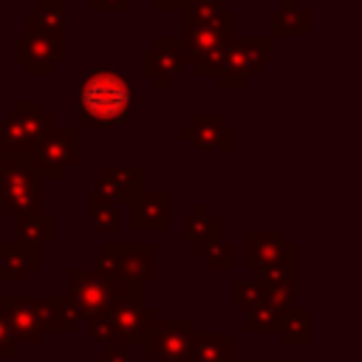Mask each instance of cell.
Returning a JSON list of instances; mask_svg holds the SVG:
<instances>
[{"instance_id": "6da1fadb", "label": "cell", "mask_w": 362, "mask_h": 362, "mask_svg": "<svg viewBox=\"0 0 362 362\" xmlns=\"http://www.w3.org/2000/svg\"><path fill=\"white\" fill-rule=\"evenodd\" d=\"M0 311L11 328L14 342L40 345L42 334H76L79 314L68 294L40 297V294H3Z\"/></svg>"}, {"instance_id": "7a4b0ae2", "label": "cell", "mask_w": 362, "mask_h": 362, "mask_svg": "<svg viewBox=\"0 0 362 362\" xmlns=\"http://www.w3.org/2000/svg\"><path fill=\"white\" fill-rule=\"evenodd\" d=\"M130 79L116 65H93L76 88V107H79V124L93 127H110L124 124L130 113Z\"/></svg>"}, {"instance_id": "3957f363", "label": "cell", "mask_w": 362, "mask_h": 362, "mask_svg": "<svg viewBox=\"0 0 362 362\" xmlns=\"http://www.w3.org/2000/svg\"><path fill=\"white\" fill-rule=\"evenodd\" d=\"M107 325L116 334V342L124 348H139L144 359H150V339L156 328V311L144 305V294L139 283H116V297L105 314Z\"/></svg>"}, {"instance_id": "277c9868", "label": "cell", "mask_w": 362, "mask_h": 362, "mask_svg": "<svg viewBox=\"0 0 362 362\" xmlns=\"http://www.w3.org/2000/svg\"><path fill=\"white\" fill-rule=\"evenodd\" d=\"M17 158L25 161L37 178H65V173L79 164V130L74 124H51L34 147L17 153Z\"/></svg>"}, {"instance_id": "5b68a950", "label": "cell", "mask_w": 362, "mask_h": 362, "mask_svg": "<svg viewBox=\"0 0 362 362\" xmlns=\"http://www.w3.org/2000/svg\"><path fill=\"white\" fill-rule=\"evenodd\" d=\"M232 20L235 14L229 11L223 20L212 25H184L181 28V48L187 57V65L198 76H218L223 68V51L226 42L232 40Z\"/></svg>"}, {"instance_id": "8992f818", "label": "cell", "mask_w": 362, "mask_h": 362, "mask_svg": "<svg viewBox=\"0 0 362 362\" xmlns=\"http://www.w3.org/2000/svg\"><path fill=\"white\" fill-rule=\"evenodd\" d=\"M0 212L11 221L40 212V178L17 156L0 158Z\"/></svg>"}, {"instance_id": "52a82bcc", "label": "cell", "mask_w": 362, "mask_h": 362, "mask_svg": "<svg viewBox=\"0 0 362 362\" xmlns=\"http://www.w3.org/2000/svg\"><path fill=\"white\" fill-rule=\"evenodd\" d=\"M274 57L272 37H232L223 51V68L218 74L221 88H243L249 76H257Z\"/></svg>"}, {"instance_id": "ba28073f", "label": "cell", "mask_w": 362, "mask_h": 362, "mask_svg": "<svg viewBox=\"0 0 362 362\" xmlns=\"http://www.w3.org/2000/svg\"><path fill=\"white\" fill-rule=\"evenodd\" d=\"M54 124L51 113L37 99H17L14 110L0 122V153L17 156L34 147V141Z\"/></svg>"}, {"instance_id": "9c48e42d", "label": "cell", "mask_w": 362, "mask_h": 362, "mask_svg": "<svg viewBox=\"0 0 362 362\" xmlns=\"http://www.w3.org/2000/svg\"><path fill=\"white\" fill-rule=\"evenodd\" d=\"M14 59L28 76H51L59 62H65V31L28 28L25 37L14 40Z\"/></svg>"}, {"instance_id": "30bf717a", "label": "cell", "mask_w": 362, "mask_h": 362, "mask_svg": "<svg viewBox=\"0 0 362 362\" xmlns=\"http://www.w3.org/2000/svg\"><path fill=\"white\" fill-rule=\"evenodd\" d=\"M65 280H68V297L79 314V320H102L116 297V283L105 280L96 272H82V269H65Z\"/></svg>"}, {"instance_id": "8fae6325", "label": "cell", "mask_w": 362, "mask_h": 362, "mask_svg": "<svg viewBox=\"0 0 362 362\" xmlns=\"http://www.w3.org/2000/svg\"><path fill=\"white\" fill-rule=\"evenodd\" d=\"M144 189V167L141 164H107L102 175L93 181L90 201L93 204H133Z\"/></svg>"}, {"instance_id": "7c38bea8", "label": "cell", "mask_w": 362, "mask_h": 362, "mask_svg": "<svg viewBox=\"0 0 362 362\" xmlns=\"http://www.w3.org/2000/svg\"><path fill=\"white\" fill-rule=\"evenodd\" d=\"M192 320H156L150 339L153 362H192Z\"/></svg>"}, {"instance_id": "4fadbf2b", "label": "cell", "mask_w": 362, "mask_h": 362, "mask_svg": "<svg viewBox=\"0 0 362 362\" xmlns=\"http://www.w3.org/2000/svg\"><path fill=\"white\" fill-rule=\"evenodd\" d=\"M187 68V57L178 37H158L153 48L141 54V74L150 76L158 88H170V82Z\"/></svg>"}, {"instance_id": "5bb4252c", "label": "cell", "mask_w": 362, "mask_h": 362, "mask_svg": "<svg viewBox=\"0 0 362 362\" xmlns=\"http://www.w3.org/2000/svg\"><path fill=\"white\" fill-rule=\"evenodd\" d=\"M243 266L255 272H266L280 263L288 252V240L283 229H249L243 235Z\"/></svg>"}, {"instance_id": "9a60e30c", "label": "cell", "mask_w": 362, "mask_h": 362, "mask_svg": "<svg viewBox=\"0 0 362 362\" xmlns=\"http://www.w3.org/2000/svg\"><path fill=\"white\" fill-rule=\"evenodd\" d=\"M181 139H187L189 144H195L198 150L206 153H232L235 150V130L221 119V116H204L198 113L189 124L181 127Z\"/></svg>"}, {"instance_id": "2e32d148", "label": "cell", "mask_w": 362, "mask_h": 362, "mask_svg": "<svg viewBox=\"0 0 362 362\" xmlns=\"http://www.w3.org/2000/svg\"><path fill=\"white\" fill-rule=\"evenodd\" d=\"M119 280L139 283V286L156 280V243L153 240H136V243L119 240Z\"/></svg>"}, {"instance_id": "e0dca14e", "label": "cell", "mask_w": 362, "mask_h": 362, "mask_svg": "<svg viewBox=\"0 0 362 362\" xmlns=\"http://www.w3.org/2000/svg\"><path fill=\"white\" fill-rule=\"evenodd\" d=\"M130 229H170V192L141 189V195L130 204Z\"/></svg>"}, {"instance_id": "ac0fdd59", "label": "cell", "mask_w": 362, "mask_h": 362, "mask_svg": "<svg viewBox=\"0 0 362 362\" xmlns=\"http://www.w3.org/2000/svg\"><path fill=\"white\" fill-rule=\"evenodd\" d=\"M40 266H42L40 246H28V243H20V240L0 243V277L6 283H23Z\"/></svg>"}, {"instance_id": "d6986e66", "label": "cell", "mask_w": 362, "mask_h": 362, "mask_svg": "<svg viewBox=\"0 0 362 362\" xmlns=\"http://www.w3.org/2000/svg\"><path fill=\"white\" fill-rule=\"evenodd\" d=\"M181 240L189 243L198 257H204V255L221 240V218L212 215V212L206 209V204H195V206H192V215H189L187 223H184Z\"/></svg>"}, {"instance_id": "ffe728a7", "label": "cell", "mask_w": 362, "mask_h": 362, "mask_svg": "<svg viewBox=\"0 0 362 362\" xmlns=\"http://www.w3.org/2000/svg\"><path fill=\"white\" fill-rule=\"evenodd\" d=\"M235 337L229 331H204L192 337V362H235Z\"/></svg>"}, {"instance_id": "44dd1931", "label": "cell", "mask_w": 362, "mask_h": 362, "mask_svg": "<svg viewBox=\"0 0 362 362\" xmlns=\"http://www.w3.org/2000/svg\"><path fill=\"white\" fill-rule=\"evenodd\" d=\"M14 229H17V240L28 243V246H45L54 240V218L42 215V212H31L23 218H14Z\"/></svg>"}, {"instance_id": "7402d4cb", "label": "cell", "mask_w": 362, "mask_h": 362, "mask_svg": "<svg viewBox=\"0 0 362 362\" xmlns=\"http://www.w3.org/2000/svg\"><path fill=\"white\" fill-rule=\"evenodd\" d=\"M311 31V14L305 8H300L297 0H283V6L274 14V37H286V34H297V37H308Z\"/></svg>"}, {"instance_id": "603a6c76", "label": "cell", "mask_w": 362, "mask_h": 362, "mask_svg": "<svg viewBox=\"0 0 362 362\" xmlns=\"http://www.w3.org/2000/svg\"><path fill=\"white\" fill-rule=\"evenodd\" d=\"M280 334H283V342L288 348H305L311 342V308L300 305V308H288L283 322H280Z\"/></svg>"}, {"instance_id": "cb8c5ba5", "label": "cell", "mask_w": 362, "mask_h": 362, "mask_svg": "<svg viewBox=\"0 0 362 362\" xmlns=\"http://www.w3.org/2000/svg\"><path fill=\"white\" fill-rule=\"evenodd\" d=\"M178 14L184 17V25H212L229 14L218 0H181Z\"/></svg>"}, {"instance_id": "d4e9b609", "label": "cell", "mask_w": 362, "mask_h": 362, "mask_svg": "<svg viewBox=\"0 0 362 362\" xmlns=\"http://www.w3.org/2000/svg\"><path fill=\"white\" fill-rule=\"evenodd\" d=\"M25 20H28V28L65 31V0H40V6L25 14Z\"/></svg>"}, {"instance_id": "484cf974", "label": "cell", "mask_w": 362, "mask_h": 362, "mask_svg": "<svg viewBox=\"0 0 362 362\" xmlns=\"http://www.w3.org/2000/svg\"><path fill=\"white\" fill-rule=\"evenodd\" d=\"M288 308H280L269 300H260L257 305L249 308V317H246V331L249 334H263V331H280V322L286 317Z\"/></svg>"}, {"instance_id": "4316f807", "label": "cell", "mask_w": 362, "mask_h": 362, "mask_svg": "<svg viewBox=\"0 0 362 362\" xmlns=\"http://www.w3.org/2000/svg\"><path fill=\"white\" fill-rule=\"evenodd\" d=\"M263 297L260 280H235L232 283V305L235 308H252Z\"/></svg>"}, {"instance_id": "83f0119b", "label": "cell", "mask_w": 362, "mask_h": 362, "mask_svg": "<svg viewBox=\"0 0 362 362\" xmlns=\"http://www.w3.org/2000/svg\"><path fill=\"white\" fill-rule=\"evenodd\" d=\"M90 226L96 232H113L119 226V206L116 204H93L90 206Z\"/></svg>"}, {"instance_id": "f1b7e54d", "label": "cell", "mask_w": 362, "mask_h": 362, "mask_svg": "<svg viewBox=\"0 0 362 362\" xmlns=\"http://www.w3.org/2000/svg\"><path fill=\"white\" fill-rule=\"evenodd\" d=\"M204 263H206L209 269H232V263H235V249H232V243H229V240H218V243L204 255Z\"/></svg>"}, {"instance_id": "f546056e", "label": "cell", "mask_w": 362, "mask_h": 362, "mask_svg": "<svg viewBox=\"0 0 362 362\" xmlns=\"http://www.w3.org/2000/svg\"><path fill=\"white\" fill-rule=\"evenodd\" d=\"M14 337H11V328H8V322H6V314L0 311V359H14Z\"/></svg>"}, {"instance_id": "4dcf8cb0", "label": "cell", "mask_w": 362, "mask_h": 362, "mask_svg": "<svg viewBox=\"0 0 362 362\" xmlns=\"http://www.w3.org/2000/svg\"><path fill=\"white\" fill-rule=\"evenodd\" d=\"M90 337H93L99 345H110V342H116V334H113V328L107 325V320H105V317L90 322ZM116 345H119V342H116Z\"/></svg>"}, {"instance_id": "1f68e13d", "label": "cell", "mask_w": 362, "mask_h": 362, "mask_svg": "<svg viewBox=\"0 0 362 362\" xmlns=\"http://www.w3.org/2000/svg\"><path fill=\"white\" fill-rule=\"evenodd\" d=\"M102 362H133V351L124 345H102Z\"/></svg>"}, {"instance_id": "d6a6232c", "label": "cell", "mask_w": 362, "mask_h": 362, "mask_svg": "<svg viewBox=\"0 0 362 362\" xmlns=\"http://www.w3.org/2000/svg\"><path fill=\"white\" fill-rule=\"evenodd\" d=\"M93 11H127L130 0H90Z\"/></svg>"}, {"instance_id": "836d02e7", "label": "cell", "mask_w": 362, "mask_h": 362, "mask_svg": "<svg viewBox=\"0 0 362 362\" xmlns=\"http://www.w3.org/2000/svg\"><path fill=\"white\" fill-rule=\"evenodd\" d=\"M246 362H297L294 356H249Z\"/></svg>"}, {"instance_id": "e575fe53", "label": "cell", "mask_w": 362, "mask_h": 362, "mask_svg": "<svg viewBox=\"0 0 362 362\" xmlns=\"http://www.w3.org/2000/svg\"><path fill=\"white\" fill-rule=\"evenodd\" d=\"M181 0H156V8L158 11H178Z\"/></svg>"}]
</instances>
